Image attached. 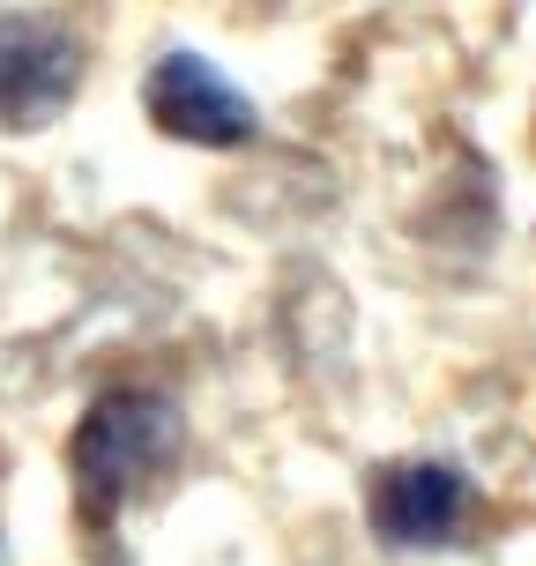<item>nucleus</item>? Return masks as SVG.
Listing matches in <instances>:
<instances>
[{
  "mask_svg": "<svg viewBox=\"0 0 536 566\" xmlns=\"http://www.w3.org/2000/svg\"><path fill=\"white\" fill-rule=\"evenodd\" d=\"M179 448V410L157 388H113L90 402V418L67 440V470H75V500L90 522L127 507V492L157 478Z\"/></svg>",
  "mask_w": 536,
  "mask_h": 566,
  "instance_id": "1",
  "label": "nucleus"
},
{
  "mask_svg": "<svg viewBox=\"0 0 536 566\" xmlns=\"http://www.w3.org/2000/svg\"><path fill=\"white\" fill-rule=\"evenodd\" d=\"M141 105L165 127L171 142H195V149H239L254 135V105L209 67L201 53H165L141 83Z\"/></svg>",
  "mask_w": 536,
  "mask_h": 566,
  "instance_id": "3",
  "label": "nucleus"
},
{
  "mask_svg": "<svg viewBox=\"0 0 536 566\" xmlns=\"http://www.w3.org/2000/svg\"><path fill=\"white\" fill-rule=\"evenodd\" d=\"M462 522V478L448 462H402L372 492V530L388 544H448Z\"/></svg>",
  "mask_w": 536,
  "mask_h": 566,
  "instance_id": "4",
  "label": "nucleus"
},
{
  "mask_svg": "<svg viewBox=\"0 0 536 566\" xmlns=\"http://www.w3.org/2000/svg\"><path fill=\"white\" fill-rule=\"evenodd\" d=\"M83 90V45L45 15H0V127H45Z\"/></svg>",
  "mask_w": 536,
  "mask_h": 566,
  "instance_id": "2",
  "label": "nucleus"
}]
</instances>
